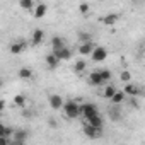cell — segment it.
Listing matches in <instances>:
<instances>
[{
  "label": "cell",
  "instance_id": "20",
  "mask_svg": "<svg viewBox=\"0 0 145 145\" xmlns=\"http://www.w3.org/2000/svg\"><path fill=\"white\" fill-rule=\"evenodd\" d=\"M44 61H46V65H48V68L50 70H55L58 65H60V60L53 55V53H50V55H46V58H44Z\"/></svg>",
  "mask_w": 145,
  "mask_h": 145
},
{
  "label": "cell",
  "instance_id": "3",
  "mask_svg": "<svg viewBox=\"0 0 145 145\" xmlns=\"http://www.w3.org/2000/svg\"><path fill=\"white\" fill-rule=\"evenodd\" d=\"M123 94L126 96V97H140L142 96V89H140V86H137L135 82H130V84H125V87H123Z\"/></svg>",
  "mask_w": 145,
  "mask_h": 145
},
{
  "label": "cell",
  "instance_id": "21",
  "mask_svg": "<svg viewBox=\"0 0 145 145\" xmlns=\"http://www.w3.org/2000/svg\"><path fill=\"white\" fill-rule=\"evenodd\" d=\"M125 99H126V96L123 94V91H116V92H114V96H113L109 101H111V104H113V106H120V104H123V103H125Z\"/></svg>",
  "mask_w": 145,
  "mask_h": 145
},
{
  "label": "cell",
  "instance_id": "23",
  "mask_svg": "<svg viewBox=\"0 0 145 145\" xmlns=\"http://www.w3.org/2000/svg\"><path fill=\"white\" fill-rule=\"evenodd\" d=\"M86 68H87V61L86 60H77L74 63V72H75V74H84Z\"/></svg>",
  "mask_w": 145,
  "mask_h": 145
},
{
  "label": "cell",
  "instance_id": "17",
  "mask_svg": "<svg viewBox=\"0 0 145 145\" xmlns=\"http://www.w3.org/2000/svg\"><path fill=\"white\" fill-rule=\"evenodd\" d=\"M12 104H14L16 108H19V109H24L26 104H27V96H26V94H17V96H14Z\"/></svg>",
  "mask_w": 145,
  "mask_h": 145
},
{
  "label": "cell",
  "instance_id": "22",
  "mask_svg": "<svg viewBox=\"0 0 145 145\" xmlns=\"http://www.w3.org/2000/svg\"><path fill=\"white\" fill-rule=\"evenodd\" d=\"M97 72H99V75H101V80H103L104 84H109V80L113 79L111 70H108V68H99Z\"/></svg>",
  "mask_w": 145,
  "mask_h": 145
},
{
  "label": "cell",
  "instance_id": "12",
  "mask_svg": "<svg viewBox=\"0 0 145 145\" xmlns=\"http://www.w3.org/2000/svg\"><path fill=\"white\" fill-rule=\"evenodd\" d=\"M86 123H87L89 126H92V128L104 130V120H103V116H101V114H97V116H92V118L86 120Z\"/></svg>",
  "mask_w": 145,
  "mask_h": 145
},
{
  "label": "cell",
  "instance_id": "34",
  "mask_svg": "<svg viewBox=\"0 0 145 145\" xmlns=\"http://www.w3.org/2000/svg\"><path fill=\"white\" fill-rule=\"evenodd\" d=\"M12 145H24V143H12Z\"/></svg>",
  "mask_w": 145,
  "mask_h": 145
},
{
  "label": "cell",
  "instance_id": "33",
  "mask_svg": "<svg viewBox=\"0 0 145 145\" xmlns=\"http://www.w3.org/2000/svg\"><path fill=\"white\" fill-rule=\"evenodd\" d=\"M2 87H4V79L0 77V89H2Z\"/></svg>",
  "mask_w": 145,
  "mask_h": 145
},
{
  "label": "cell",
  "instance_id": "32",
  "mask_svg": "<svg viewBox=\"0 0 145 145\" xmlns=\"http://www.w3.org/2000/svg\"><path fill=\"white\" fill-rule=\"evenodd\" d=\"M4 109H5V101H4V99H0V113H2Z\"/></svg>",
  "mask_w": 145,
  "mask_h": 145
},
{
  "label": "cell",
  "instance_id": "29",
  "mask_svg": "<svg viewBox=\"0 0 145 145\" xmlns=\"http://www.w3.org/2000/svg\"><path fill=\"white\" fill-rule=\"evenodd\" d=\"M109 116H111L113 120H120V118H121V114H120V113H116V109H114V108H113V109H109Z\"/></svg>",
  "mask_w": 145,
  "mask_h": 145
},
{
  "label": "cell",
  "instance_id": "14",
  "mask_svg": "<svg viewBox=\"0 0 145 145\" xmlns=\"http://www.w3.org/2000/svg\"><path fill=\"white\" fill-rule=\"evenodd\" d=\"M44 41V31L43 29H34L33 34H31V44L33 46H38Z\"/></svg>",
  "mask_w": 145,
  "mask_h": 145
},
{
  "label": "cell",
  "instance_id": "16",
  "mask_svg": "<svg viewBox=\"0 0 145 145\" xmlns=\"http://www.w3.org/2000/svg\"><path fill=\"white\" fill-rule=\"evenodd\" d=\"M116 91H118V89H116L113 84H104V86H103V91H101V96H103L104 99H111Z\"/></svg>",
  "mask_w": 145,
  "mask_h": 145
},
{
  "label": "cell",
  "instance_id": "19",
  "mask_svg": "<svg viewBox=\"0 0 145 145\" xmlns=\"http://www.w3.org/2000/svg\"><path fill=\"white\" fill-rule=\"evenodd\" d=\"M120 14H108V16H104V17H101V22L104 24V26H114L118 21H120Z\"/></svg>",
  "mask_w": 145,
  "mask_h": 145
},
{
  "label": "cell",
  "instance_id": "7",
  "mask_svg": "<svg viewBox=\"0 0 145 145\" xmlns=\"http://www.w3.org/2000/svg\"><path fill=\"white\" fill-rule=\"evenodd\" d=\"M48 104H50V108L51 109H61V106H63V97L60 96V94H50L48 96Z\"/></svg>",
  "mask_w": 145,
  "mask_h": 145
},
{
  "label": "cell",
  "instance_id": "10",
  "mask_svg": "<svg viewBox=\"0 0 145 145\" xmlns=\"http://www.w3.org/2000/svg\"><path fill=\"white\" fill-rule=\"evenodd\" d=\"M87 82H89V86H92V87H101V86H104V82L101 80V75H99L97 70L91 72V74L87 75Z\"/></svg>",
  "mask_w": 145,
  "mask_h": 145
},
{
  "label": "cell",
  "instance_id": "28",
  "mask_svg": "<svg viewBox=\"0 0 145 145\" xmlns=\"http://www.w3.org/2000/svg\"><path fill=\"white\" fill-rule=\"evenodd\" d=\"M21 114H22V118H31L33 116V111H29L27 108H24V109H21Z\"/></svg>",
  "mask_w": 145,
  "mask_h": 145
},
{
  "label": "cell",
  "instance_id": "18",
  "mask_svg": "<svg viewBox=\"0 0 145 145\" xmlns=\"http://www.w3.org/2000/svg\"><path fill=\"white\" fill-rule=\"evenodd\" d=\"M53 55L61 61V60H70V58H72V55H74V51H72L68 46H65V48H61L60 51H56V53H53Z\"/></svg>",
  "mask_w": 145,
  "mask_h": 145
},
{
  "label": "cell",
  "instance_id": "11",
  "mask_svg": "<svg viewBox=\"0 0 145 145\" xmlns=\"http://www.w3.org/2000/svg\"><path fill=\"white\" fill-rule=\"evenodd\" d=\"M46 12H48V5L43 4V2H38V4L34 5V9H33V17L41 19V17L46 16Z\"/></svg>",
  "mask_w": 145,
  "mask_h": 145
},
{
  "label": "cell",
  "instance_id": "27",
  "mask_svg": "<svg viewBox=\"0 0 145 145\" xmlns=\"http://www.w3.org/2000/svg\"><path fill=\"white\" fill-rule=\"evenodd\" d=\"M79 12H80L82 16H87V14L91 12V5H89V4H80V5H79Z\"/></svg>",
  "mask_w": 145,
  "mask_h": 145
},
{
  "label": "cell",
  "instance_id": "9",
  "mask_svg": "<svg viewBox=\"0 0 145 145\" xmlns=\"http://www.w3.org/2000/svg\"><path fill=\"white\" fill-rule=\"evenodd\" d=\"M94 48H96V43H94V41H91V43H79L77 51H79L80 55H84V56H91V53H92Z\"/></svg>",
  "mask_w": 145,
  "mask_h": 145
},
{
  "label": "cell",
  "instance_id": "25",
  "mask_svg": "<svg viewBox=\"0 0 145 145\" xmlns=\"http://www.w3.org/2000/svg\"><path fill=\"white\" fill-rule=\"evenodd\" d=\"M77 41L79 43H91L92 41V36H91V33H84L82 31V33L77 34Z\"/></svg>",
  "mask_w": 145,
  "mask_h": 145
},
{
  "label": "cell",
  "instance_id": "24",
  "mask_svg": "<svg viewBox=\"0 0 145 145\" xmlns=\"http://www.w3.org/2000/svg\"><path fill=\"white\" fill-rule=\"evenodd\" d=\"M34 5H36V2H33V0H21V2H19V7H21V9H24V10H31V12H33Z\"/></svg>",
  "mask_w": 145,
  "mask_h": 145
},
{
  "label": "cell",
  "instance_id": "1",
  "mask_svg": "<svg viewBox=\"0 0 145 145\" xmlns=\"http://www.w3.org/2000/svg\"><path fill=\"white\" fill-rule=\"evenodd\" d=\"M61 109H63V114H65L67 120H77L80 116V104L77 101H67V103H63Z\"/></svg>",
  "mask_w": 145,
  "mask_h": 145
},
{
  "label": "cell",
  "instance_id": "4",
  "mask_svg": "<svg viewBox=\"0 0 145 145\" xmlns=\"http://www.w3.org/2000/svg\"><path fill=\"white\" fill-rule=\"evenodd\" d=\"M26 50H27V41H24V39H16V41H12L10 46H9V51H10L12 55H21V53H24Z\"/></svg>",
  "mask_w": 145,
  "mask_h": 145
},
{
  "label": "cell",
  "instance_id": "31",
  "mask_svg": "<svg viewBox=\"0 0 145 145\" xmlns=\"http://www.w3.org/2000/svg\"><path fill=\"white\" fill-rule=\"evenodd\" d=\"M4 133H5V125L0 123V137H4Z\"/></svg>",
  "mask_w": 145,
  "mask_h": 145
},
{
  "label": "cell",
  "instance_id": "2",
  "mask_svg": "<svg viewBox=\"0 0 145 145\" xmlns=\"http://www.w3.org/2000/svg\"><path fill=\"white\" fill-rule=\"evenodd\" d=\"M99 114V109L94 103H84L80 104V116H84L86 120L92 118V116H97Z\"/></svg>",
  "mask_w": 145,
  "mask_h": 145
},
{
  "label": "cell",
  "instance_id": "13",
  "mask_svg": "<svg viewBox=\"0 0 145 145\" xmlns=\"http://www.w3.org/2000/svg\"><path fill=\"white\" fill-rule=\"evenodd\" d=\"M17 77L22 79V80H31V79L34 77V72H33L31 67H21V68L17 70Z\"/></svg>",
  "mask_w": 145,
  "mask_h": 145
},
{
  "label": "cell",
  "instance_id": "8",
  "mask_svg": "<svg viewBox=\"0 0 145 145\" xmlns=\"http://www.w3.org/2000/svg\"><path fill=\"white\" fill-rule=\"evenodd\" d=\"M50 44H51V53H56V51H60L61 48H65L67 46V43H65V38H61V36H53L51 39H50Z\"/></svg>",
  "mask_w": 145,
  "mask_h": 145
},
{
  "label": "cell",
  "instance_id": "30",
  "mask_svg": "<svg viewBox=\"0 0 145 145\" xmlns=\"http://www.w3.org/2000/svg\"><path fill=\"white\" fill-rule=\"evenodd\" d=\"M0 145H12V142L7 137H0Z\"/></svg>",
  "mask_w": 145,
  "mask_h": 145
},
{
  "label": "cell",
  "instance_id": "6",
  "mask_svg": "<svg viewBox=\"0 0 145 145\" xmlns=\"http://www.w3.org/2000/svg\"><path fill=\"white\" fill-rule=\"evenodd\" d=\"M82 131H84V135L87 137V138H91V140H97L101 135H103V130H97V128H92V126H89L87 123L82 126Z\"/></svg>",
  "mask_w": 145,
  "mask_h": 145
},
{
  "label": "cell",
  "instance_id": "5",
  "mask_svg": "<svg viewBox=\"0 0 145 145\" xmlns=\"http://www.w3.org/2000/svg\"><path fill=\"white\" fill-rule=\"evenodd\" d=\"M106 58H108V50H106L104 46H96V48L92 50V53H91V60L96 61V63H101V61H104Z\"/></svg>",
  "mask_w": 145,
  "mask_h": 145
},
{
  "label": "cell",
  "instance_id": "15",
  "mask_svg": "<svg viewBox=\"0 0 145 145\" xmlns=\"http://www.w3.org/2000/svg\"><path fill=\"white\" fill-rule=\"evenodd\" d=\"M27 130H14V135L10 140H14V143H24L27 140Z\"/></svg>",
  "mask_w": 145,
  "mask_h": 145
},
{
  "label": "cell",
  "instance_id": "26",
  "mask_svg": "<svg viewBox=\"0 0 145 145\" xmlns=\"http://www.w3.org/2000/svg\"><path fill=\"white\" fill-rule=\"evenodd\" d=\"M120 80L125 82V84H130L131 82V72H128V70L121 72V74H120Z\"/></svg>",
  "mask_w": 145,
  "mask_h": 145
}]
</instances>
